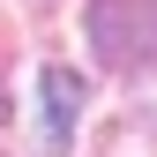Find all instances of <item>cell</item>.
<instances>
[{
    "label": "cell",
    "instance_id": "obj_1",
    "mask_svg": "<svg viewBox=\"0 0 157 157\" xmlns=\"http://www.w3.org/2000/svg\"><path fill=\"white\" fill-rule=\"evenodd\" d=\"M82 30H90V52L112 60V67L157 60V0H90Z\"/></svg>",
    "mask_w": 157,
    "mask_h": 157
},
{
    "label": "cell",
    "instance_id": "obj_2",
    "mask_svg": "<svg viewBox=\"0 0 157 157\" xmlns=\"http://www.w3.org/2000/svg\"><path fill=\"white\" fill-rule=\"evenodd\" d=\"M45 150L52 157H67V127H75V112H82V82H75L67 67H45Z\"/></svg>",
    "mask_w": 157,
    "mask_h": 157
}]
</instances>
